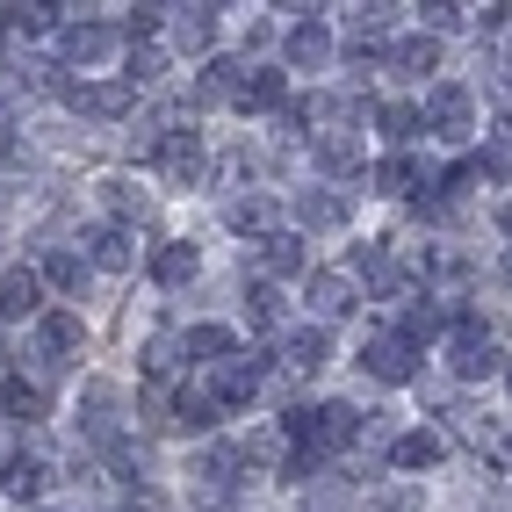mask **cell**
<instances>
[{"mask_svg": "<svg viewBox=\"0 0 512 512\" xmlns=\"http://www.w3.org/2000/svg\"><path fill=\"white\" fill-rule=\"evenodd\" d=\"M224 224H231V231H267V224H275V210H267V195H238L231 210H224Z\"/></svg>", "mask_w": 512, "mask_h": 512, "instance_id": "obj_26", "label": "cell"}, {"mask_svg": "<svg viewBox=\"0 0 512 512\" xmlns=\"http://www.w3.org/2000/svg\"><path fill=\"white\" fill-rule=\"evenodd\" d=\"M419 116H426L448 145H462V138H469V123H476V101H469V87L448 80V87H433V94H426V109H419Z\"/></svg>", "mask_w": 512, "mask_h": 512, "instance_id": "obj_4", "label": "cell"}, {"mask_svg": "<svg viewBox=\"0 0 512 512\" xmlns=\"http://www.w3.org/2000/svg\"><path fill=\"white\" fill-rule=\"evenodd\" d=\"M181 354H188V339H174V332H159L152 339V347H145V368L159 375V383H166V375H174L181 368Z\"/></svg>", "mask_w": 512, "mask_h": 512, "instance_id": "obj_27", "label": "cell"}, {"mask_svg": "<svg viewBox=\"0 0 512 512\" xmlns=\"http://www.w3.org/2000/svg\"><path fill=\"white\" fill-rule=\"evenodd\" d=\"M181 339H188V361H195V354H202V361H231V354H238L224 325H195V332H181Z\"/></svg>", "mask_w": 512, "mask_h": 512, "instance_id": "obj_25", "label": "cell"}, {"mask_svg": "<svg viewBox=\"0 0 512 512\" xmlns=\"http://www.w3.org/2000/svg\"><path fill=\"white\" fill-rule=\"evenodd\" d=\"M498 224H505V238H512V202H505V217H498Z\"/></svg>", "mask_w": 512, "mask_h": 512, "instance_id": "obj_39", "label": "cell"}, {"mask_svg": "<svg viewBox=\"0 0 512 512\" xmlns=\"http://www.w3.org/2000/svg\"><path fill=\"white\" fill-rule=\"evenodd\" d=\"M440 455H448V440H440V433H397L390 440V462L397 469H433Z\"/></svg>", "mask_w": 512, "mask_h": 512, "instance_id": "obj_15", "label": "cell"}, {"mask_svg": "<svg viewBox=\"0 0 512 512\" xmlns=\"http://www.w3.org/2000/svg\"><path fill=\"white\" fill-rule=\"evenodd\" d=\"M505 275H512V253H505Z\"/></svg>", "mask_w": 512, "mask_h": 512, "instance_id": "obj_40", "label": "cell"}, {"mask_svg": "<svg viewBox=\"0 0 512 512\" xmlns=\"http://www.w3.org/2000/svg\"><path fill=\"white\" fill-rule=\"evenodd\" d=\"M325 58H332V29H325V22H296V29H289V65L318 73Z\"/></svg>", "mask_w": 512, "mask_h": 512, "instance_id": "obj_13", "label": "cell"}, {"mask_svg": "<svg viewBox=\"0 0 512 512\" xmlns=\"http://www.w3.org/2000/svg\"><path fill=\"white\" fill-rule=\"evenodd\" d=\"M448 361H455V375H462V383H476V375H491V368H505V354L491 347V332L476 325L469 311L455 318V354H448Z\"/></svg>", "mask_w": 512, "mask_h": 512, "instance_id": "obj_3", "label": "cell"}, {"mask_svg": "<svg viewBox=\"0 0 512 512\" xmlns=\"http://www.w3.org/2000/svg\"><path fill=\"white\" fill-rule=\"evenodd\" d=\"M260 383H267V368H260L253 354H231V361H217V375H210V397L231 412V404H253Z\"/></svg>", "mask_w": 512, "mask_h": 512, "instance_id": "obj_6", "label": "cell"}, {"mask_svg": "<svg viewBox=\"0 0 512 512\" xmlns=\"http://www.w3.org/2000/svg\"><path fill=\"white\" fill-rule=\"evenodd\" d=\"M426 15V37H440V29H462L469 22V8H448V0H440V8H419Z\"/></svg>", "mask_w": 512, "mask_h": 512, "instance_id": "obj_36", "label": "cell"}, {"mask_svg": "<svg viewBox=\"0 0 512 512\" xmlns=\"http://www.w3.org/2000/svg\"><path fill=\"white\" fill-rule=\"evenodd\" d=\"M0 412H8L15 426H37L44 419V383H22V375H15V383L0 390Z\"/></svg>", "mask_w": 512, "mask_h": 512, "instance_id": "obj_20", "label": "cell"}, {"mask_svg": "<svg viewBox=\"0 0 512 512\" xmlns=\"http://www.w3.org/2000/svg\"><path fill=\"white\" fill-rule=\"evenodd\" d=\"M505 455H512V448H505Z\"/></svg>", "mask_w": 512, "mask_h": 512, "instance_id": "obj_42", "label": "cell"}, {"mask_svg": "<svg viewBox=\"0 0 512 512\" xmlns=\"http://www.w3.org/2000/svg\"><path fill=\"white\" fill-rule=\"evenodd\" d=\"M275 318H282V296L267 289V282H260V289H246V325H253V332H267Z\"/></svg>", "mask_w": 512, "mask_h": 512, "instance_id": "obj_32", "label": "cell"}, {"mask_svg": "<svg viewBox=\"0 0 512 512\" xmlns=\"http://www.w3.org/2000/svg\"><path fill=\"white\" fill-rule=\"evenodd\" d=\"M152 282H159V289H181V282H195V246L166 238V246L152 253Z\"/></svg>", "mask_w": 512, "mask_h": 512, "instance_id": "obj_14", "label": "cell"}, {"mask_svg": "<svg viewBox=\"0 0 512 512\" xmlns=\"http://www.w3.org/2000/svg\"><path fill=\"white\" fill-rule=\"evenodd\" d=\"M303 296H311V311H318V318H347V311H354V282H347V275H332V267L303 275Z\"/></svg>", "mask_w": 512, "mask_h": 512, "instance_id": "obj_10", "label": "cell"}, {"mask_svg": "<svg viewBox=\"0 0 512 512\" xmlns=\"http://www.w3.org/2000/svg\"><path fill=\"white\" fill-rule=\"evenodd\" d=\"M383 29H390V8H354V22H347V44H354V51H368L375 37H383Z\"/></svg>", "mask_w": 512, "mask_h": 512, "instance_id": "obj_30", "label": "cell"}, {"mask_svg": "<svg viewBox=\"0 0 512 512\" xmlns=\"http://www.w3.org/2000/svg\"><path fill=\"white\" fill-rule=\"evenodd\" d=\"M282 368H289V375H318V368H325V332H318V325L289 332V347H282Z\"/></svg>", "mask_w": 512, "mask_h": 512, "instance_id": "obj_18", "label": "cell"}, {"mask_svg": "<svg viewBox=\"0 0 512 512\" xmlns=\"http://www.w3.org/2000/svg\"><path fill=\"white\" fill-rule=\"evenodd\" d=\"M282 433H289V440H311V455H325V448L361 440V412H354V404H318V412H289Z\"/></svg>", "mask_w": 512, "mask_h": 512, "instance_id": "obj_1", "label": "cell"}, {"mask_svg": "<svg viewBox=\"0 0 512 512\" xmlns=\"http://www.w3.org/2000/svg\"><path fill=\"white\" fill-rule=\"evenodd\" d=\"M101 202H109L116 217H145V188L138 181H101Z\"/></svg>", "mask_w": 512, "mask_h": 512, "instance_id": "obj_31", "label": "cell"}, {"mask_svg": "<svg viewBox=\"0 0 512 512\" xmlns=\"http://www.w3.org/2000/svg\"><path fill=\"white\" fill-rule=\"evenodd\" d=\"M260 275H311V253H303L296 231H267L260 238Z\"/></svg>", "mask_w": 512, "mask_h": 512, "instance_id": "obj_11", "label": "cell"}, {"mask_svg": "<svg viewBox=\"0 0 512 512\" xmlns=\"http://www.w3.org/2000/svg\"><path fill=\"white\" fill-rule=\"evenodd\" d=\"M282 73H246V87H238V109H282Z\"/></svg>", "mask_w": 512, "mask_h": 512, "instance_id": "obj_24", "label": "cell"}, {"mask_svg": "<svg viewBox=\"0 0 512 512\" xmlns=\"http://www.w3.org/2000/svg\"><path fill=\"white\" fill-rule=\"evenodd\" d=\"M375 188H383V195H412V188H433V174H426V166L419 159H383V166H375Z\"/></svg>", "mask_w": 512, "mask_h": 512, "instance_id": "obj_19", "label": "cell"}, {"mask_svg": "<svg viewBox=\"0 0 512 512\" xmlns=\"http://www.w3.org/2000/svg\"><path fill=\"white\" fill-rule=\"evenodd\" d=\"M311 159L325 166V174H354V166H361V138H354V130H325V138L311 145Z\"/></svg>", "mask_w": 512, "mask_h": 512, "instance_id": "obj_16", "label": "cell"}, {"mask_svg": "<svg viewBox=\"0 0 512 512\" xmlns=\"http://www.w3.org/2000/svg\"><path fill=\"white\" fill-rule=\"evenodd\" d=\"M202 166H210V152H202L195 130H166V138H159V174L174 181V188H195Z\"/></svg>", "mask_w": 512, "mask_h": 512, "instance_id": "obj_5", "label": "cell"}, {"mask_svg": "<svg viewBox=\"0 0 512 512\" xmlns=\"http://www.w3.org/2000/svg\"><path fill=\"white\" fill-rule=\"evenodd\" d=\"M174 44L181 51H210L217 44V8H174Z\"/></svg>", "mask_w": 512, "mask_h": 512, "instance_id": "obj_17", "label": "cell"}, {"mask_svg": "<svg viewBox=\"0 0 512 512\" xmlns=\"http://www.w3.org/2000/svg\"><path fill=\"white\" fill-rule=\"evenodd\" d=\"M44 311V275L37 267H8L0 275V318H37Z\"/></svg>", "mask_w": 512, "mask_h": 512, "instance_id": "obj_8", "label": "cell"}, {"mask_svg": "<svg viewBox=\"0 0 512 512\" xmlns=\"http://www.w3.org/2000/svg\"><path fill=\"white\" fill-rule=\"evenodd\" d=\"M87 260L101 267V275H123V267L138 260V238H130L123 224H101V231L87 238Z\"/></svg>", "mask_w": 512, "mask_h": 512, "instance_id": "obj_12", "label": "cell"}, {"mask_svg": "<svg viewBox=\"0 0 512 512\" xmlns=\"http://www.w3.org/2000/svg\"><path fill=\"white\" fill-rule=\"evenodd\" d=\"M375 505H383V512H426V498H419V491H383Z\"/></svg>", "mask_w": 512, "mask_h": 512, "instance_id": "obj_37", "label": "cell"}, {"mask_svg": "<svg viewBox=\"0 0 512 512\" xmlns=\"http://www.w3.org/2000/svg\"><path fill=\"white\" fill-rule=\"evenodd\" d=\"M0 476H8V491H15V498H37V491H44V462H37V455H15Z\"/></svg>", "mask_w": 512, "mask_h": 512, "instance_id": "obj_28", "label": "cell"}, {"mask_svg": "<svg viewBox=\"0 0 512 512\" xmlns=\"http://www.w3.org/2000/svg\"><path fill=\"white\" fill-rule=\"evenodd\" d=\"M58 51L73 58V65H94V58L116 51V29L109 22H73V29H58Z\"/></svg>", "mask_w": 512, "mask_h": 512, "instance_id": "obj_9", "label": "cell"}, {"mask_svg": "<svg viewBox=\"0 0 512 512\" xmlns=\"http://www.w3.org/2000/svg\"><path fill=\"white\" fill-rule=\"evenodd\" d=\"M419 123H426V116L412 109V101H390V109H383V138H397V145H404V138L419 130Z\"/></svg>", "mask_w": 512, "mask_h": 512, "instance_id": "obj_34", "label": "cell"}, {"mask_svg": "<svg viewBox=\"0 0 512 512\" xmlns=\"http://www.w3.org/2000/svg\"><path fill=\"white\" fill-rule=\"evenodd\" d=\"M44 282L51 289H80V253H44Z\"/></svg>", "mask_w": 512, "mask_h": 512, "instance_id": "obj_35", "label": "cell"}, {"mask_svg": "<svg viewBox=\"0 0 512 512\" xmlns=\"http://www.w3.org/2000/svg\"><path fill=\"white\" fill-rule=\"evenodd\" d=\"M159 15H166V8H130V22H123V29H130V37H152Z\"/></svg>", "mask_w": 512, "mask_h": 512, "instance_id": "obj_38", "label": "cell"}, {"mask_svg": "<svg viewBox=\"0 0 512 512\" xmlns=\"http://www.w3.org/2000/svg\"><path fill=\"white\" fill-rule=\"evenodd\" d=\"M159 73H166V51H159V44H145V51H130V73H123V80H130V87H152Z\"/></svg>", "mask_w": 512, "mask_h": 512, "instance_id": "obj_33", "label": "cell"}, {"mask_svg": "<svg viewBox=\"0 0 512 512\" xmlns=\"http://www.w3.org/2000/svg\"><path fill=\"white\" fill-rule=\"evenodd\" d=\"M505 383H512V361H505Z\"/></svg>", "mask_w": 512, "mask_h": 512, "instance_id": "obj_41", "label": "cell"}, {"mask_svg": "<svg viewBox=\"0 0 512 512\" xmlns=\"http://www.w3.org/2000/svg\"><path fill=\"white\" fill-rule=\"evenodd\" d=\"M296 217H303V224H318V231H332V224H347V217H354V202H347V195H318V188H311V195L296 202Z\"/></svg>", "mask_w": 512, "mask_h": 512, "instance_id": "obj_21", "label": "cell"}, {"mask_svg": "<svg viewBox=\"0 0 512 512\" xmlns=\"http://www.w3.org/2000/svg\"><path fill=\"white\" fill-rule=\"evenodd\" d=\"M361 368L375 375V383H412V375H419V347L404 332H375L361 347Z\"/></svg>", "mask_w": 512, "mask_h": 512, "instance_id": "obj_2", "label": "cell"}, {"mask_svg": "<svg viewBox=\"0 0 512 512\" xmlns=\"http://www.w3.org/2000/svg\"><path fill=\"white\" fill-rule=\"evenodd\" d=\"M390 65H397V73H433V65H440V37H404V44H390Z\"/></svg>", "mask_w": 512, "mask_h": 512, "instance_id": "obj_22", "label": "cell"}, {"mask_svg": "<svg viewBox=\"0 0 512 512\" xmlns=\"http://www.w3.org/2000/svg\"><path fill=\"white\" fill-rule=\"evenodd\" d=\"M130 101H138V87H130V80H94V87H73V109H80V116H94V123L130 116Z\"/></svg>", "mask_w": 512, "mask_h": 512, "instance_id": "obj_7", "label": "cell"}, {"mask_svg": "<svg viewBox=\"0 0 512 512\" xmlns=\"http://www.w3.org/2000/svg\"><path fill=\"white\" fill-rule=\"evenodd\" d=\"M174 412H181V426H188V433H210L224 404H217L210 390H181V397H174Z\"/></svg>", "mask_w": 512, "mask_h": 512, "instance_id": "obj_23", "label": "cell"}, {"mask_svg": "<svg viewBox=\"0 0 512 512\" xmlns=\"http://www.w3.org/2000/svg\"><path fill=\"white\" fill-rule=\"evenodd\" d=\"M448 433L469 440V448H484V440H491V419H484V412H469V404H448Z\"/></svg>", "mask_w": 512, "mask_h": 512, "instance_id": "obj_29", "label": "cell"}]
</instances>
